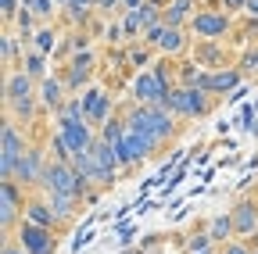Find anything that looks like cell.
<instances>
[{"mask_svg":"<svg viewBox=\"0 0 258 254\" xmlns=\"http://www.w3.org/2000/svg\"><path fill=\"white\" fill-rule=\"evenodd\" d=\"M244 11H247V15H254V18H258V0H247V8H244Z\"/></svg>","mask_w":258,"mask_h":254,"instance_id":"obj_38","label":"cell"},{"mask_svg":"<svg viewBox=\"0 0 258 254\" xmlns=\"http://www.w3.org/2000/svg\"><path fill=\"white\" fill-rule=\"evenodd\" d=\"M4 254H29L22 243H15V240H4Z\"/></svg>","mask_w":258,"mask_h":254,"instance_id":"obj_36","label":"cell"},{"mask_svg":"<svg viewBox=\"0 0 258 254\" xmlns=\"http://www.w3.org/2000/svg\"><path fill=\"white\" fill-rule=\"evenodd\" d=\"M83 111H86V122L93 125V129H101V125L115 115L111 93H104L101 86H86L83 90Z\"/></svg>","mask_w":258,"mask_h":254,"instance_id":"obj_10","label":"cell"},{"mask_svg":"<svg viewBox=\"0 0 258 254\" xmlns=\"http://www.w3.org/2000/svg\"><path fill=\"white\" fill-rule=\"evenodd\" d=\"M69 4H72V0H57V8H61V11H64V8H69Z\"/></svg>","mask_w":258,"mask_h":254,"instance_id":"obj_40","label":"cell"},{"mask_svg":"<svg viewBox=\"0 0 258 254\" xmlns=\"http://www.w3.org/2000/svg\"><path fill=\"white\" fill-rule=\"evenodd\" d=\"M230 29H233V18L230 11H222V8H201L198 15L190 18V33L198 36V40H226L230 36Z\"/></svg>","mask_w":258,"mask_h":254,"instance_id":"obj_7","label":"cell"},{"mask_svg":"<svg viewBox=\"0 0 258 254\" xmlns=\"http://www.w3.org/2000/svg\"><path fill=\"white\" fill-rule=\"evenodd\" d=\"M222 43L219 40H198V47H194V65H198V68H208V72H219V65H222ZM226 68V65H222Z\"/></svg>","mask_w":258,"mask_h":254,"instance_id":"obj_17","label":"cell"},{"mask_svg":"<svg viewBox=\"0 0 258 254\" xmlns=\"http://www.w3.org/2000/svg\"><path fill=\"white\" fill-rule=\"evenodd\" d=\"M230 215H233V226H237L240 240L258 236V197H237L233 208H230Z\"/></svg>","mask_w":258,"mask_h":254,"instance_id":"obj_14","label":"cell"},{"mask_svg":"<svg viewBox=\"0 0 258 254\" xmlns=\"http://www.w3.org/2000/svg\"><path fill=\"white\" fill-rule=\"evenodd\" d=\"M47 161H50V154H47L43 147H29L25 157L18 161V168H15V183H18L22 190L40 186V183H43V172H47Z\"/></svg>","mask_w":258,"mask_h":254,"instance_id":"obj_9","label":"cell"},{"mask_svg":"<svg viewBox=\"0 0 258 254\" xmlns=\"http://www.w3.org/2000/svg\"><path fill=\"white\" fill-rule=\"evenodd\" d=\"M205 254H219V250H205Z\"/></svg>","mask_w":258,"mask_h":254,"instance_id":"obj_42","label":"cell"},{"mask_svg":"<svg viewBox=\"0 0 258 254\" xmlns=\"http://www.w3.org/2000/svg\"><path fill=\"white\" fill-rule=\"evenodd\" d=\"M219 254H254L247 240H230L226 247H219Z\"/></svg>","mask_w":258,"mask_h":254,"instance_id":"obj_32","label":"cell"},{"mask_svg":"<svg viewBox=\"0 0 258 254\" xmlns=\"http://www.w3.org/2000/svg\"><path fill=\"white\" fill-rule=\"evenodd\" d=\"M93 65H97V54H93V50L72 54L69 61H64V72H61L64 86H69V90H83V86L93 79Z\"/></svg>","mask_w":258,"mask_h":254,"instance_id":"obj_11","label":"cell"},{"mask_svg":"<svg viewBox=\"0 0 258 254\" xmlns=\"http://www.w3.org/2000/svg\"><path fill=\"white\" fill-rule=\"evenodd\" d=\"M183 50H186V29H172V25H161L158 54H183Z\"/></svg>","mask_w":258,"mask_h":254,"instance_id":"obj_22","label":"cell"},{"mask_svg":"<svg viewBox=\"0 0 258 254\" xmlns=\"http://www.w3.org/2000/svg\"><path fill=\"white\" fill-rule=\"evenodd\" d=\"M240 72H254L258 75V47H247L244 54H240V65H237Z\"/></svg>","mask_w":258,"mask_h":254,"instance_id":"obj_30","label":"cell"},{"mask_svg":"<svg viewBox=\"0 0 258 254\" xmlns=\"http://www.w3.org/2000/svg\"><path fill=\"white\" fill-rule=\"evenodd\" d=\"M251 250H254V254H258V243H251Z\"/></svg>","mask_w":258,"mask_h":254,"instance_id":"obj_41","label":"cell"},{"mask_svg":"<svg viewBox=\"0 0 258 254\" xmlns=\"http://www.w3.org/2000/svg\"><path fill=\"white\" fill-rule=\"evenodd\" d=\"M104 40H108L111 47L125 40V33H122V22H108V29H104Z\"/></svg>","mask_w":258,"mask_h":254,"instance_id":"obj_33","label":"cell"},{"mask_svg":"<svg viewBox=\"0 0 258 254\" xmlns=\"http://www.w3.org/2000/svg\"><path fill=\"white\" fill-rule=\"evenodd\" d=\"M208 233H212V240H215V247H226L230 240H237V226H233V215L230 211H222V215H212L208 222Z\"/></svg>","mask_w":258,"mask_h":254,"instance_id":"obj_18","label":"cell"},{"mask_svg":"<svg viewBox=\"0 0 258 254\" xmlns=\"http://www.w3.org/2000/svg\"><path fill=\"white\" fill-rule=\"evenodd\" d=\"M22 8L36 15V22L50 25V18L57 15V0H22Z\"/></svg>","mask_w":258,"mask_h":254,"instance_id":"obj_27","label":"cell"},{"mask_svg":"<svg viewBox=\"0 0 258 254\" xmlns=\"http://www.w3.org/2000/svg\"><path fill=\"white\" fill-rule=\"evenodd\" d=\"M90 190H93V186L72 168V161H61V157H50V161H47L40 194H64V197H76V201L86 204V194H90Z\"/></svg>","mask_w":258,"mask_h":254,"instance_id":"obj_2","label":"cell"},{"mask_svg":"<svg viewBox=\"0 0 258 254\" xmlns=\"http://www.w3.org/2000/svg\"><path fill=\"white\" fill-rule=\"evenodd\" d=\"M118 254H144V247H125V250H118Z\"/></svg>","mask_w":258,"mask_h":254,"instance_id":"obj_39","label":"cell"},{"mask_svg":"<svg viewBox=\"0 0 258 254\" xmlns=\"http://www.w3.org/2000/svg\"><path fill=\"white\" fill-rule=\"evenodd\" d=\"M122 118H125V125H129V133L151 140L154 147L172 143L176 133H179L176 115L165 111V108H158V104H129V108L122 111Z\"/></svg>","mask_w":258,"mask_h":254,"instance_id":"obj_1","label":"cell"},{"mask_svg":"<svg viewBox=\"0 0 258 254\" xmlns=\"http://www.w3.org/2000/svg\"><path fill=\"white\" fill-rule=\"evenodd\" d=\"M64 93H69V86H64V79L61 75H47L40 86H36V97H40V108H47L50 115H57V108L69 101L64 97Z\"/></svg>","mask_w":258,"mask_h":254,"instance_id":"obj_15","label":"cell"},{"mask_svg":"<svg viewBox=\"0 0 258 254\" xmlns=\"http://www.w3.org/2000/svg\"><path fill=\"white\" fill-rule=\"evenodd\" d=\"M25 208H29L25 190L15 179H0V229H4V240H11L15 229L25 222Z\"/></svg>","mask_w":258,"mask_h":254,"instance_id":"obj_4","label":"cell"},{"mask_svg":"<svg viewBox=\"0 0 258 254\" xmlns=\"http://www.w3.org/2000/svg\"><path fill=\"white\" fill-rule=\"evenodd\" d=\"M25 222H32V226H43L50 233H61V222L54 215V208L47 204V197H29V208H25Z\"/></svg>","mask_w":258,"mask_h":254,"instance_id":"obj_16","label":"cell"},{"mask_svg":"<svg viewBox=\"0 0 258 254\" xmlns=\"http://www.w3.org/2000/svg\"><path fill=\"white\" fill-rule=\"evenodd\" d=\"M179 247H183V254H205V250H219V247H215V240H212V233H208V226H198L194 233H186Z\"/></svg>","mask_w":258,"mask_h":254,"instance_id":"obj_21","label":"cell"},{"mask_svg":"<svg viewBox=\"0 0 258 254\" xmlns=\"http://www.w3.org/2000/svg\"><path fill=\"white\" fill-rule=\"evenodd\" d=\"M240 68H233V65H226V68H219V72H208V93H233V90H240Z\"/></svg>","mask_w":258,"mask_h":254,"instance_id":"obj_19","label":"cell"},{"mask_svg":"<svg viewBox=\"0 0 258 254\" xmlns=\"http://www.w3.org/2000/svg\"><path fill=\"white\" fill-rule=\"evenodd\" d=\"M57 122V136L69 143V150L72 154H83V150H90L93 143H97V129L86 122V118H54Z\"/></svg>","mask_w":258,"mask_h":254,"instance_id":"obj_8","label":"cell"},{"mask_svg":"<svg viewBox=\"0 0 258 254\" xmlns=\"http://www.w3.org/2000/svg\"><path fill=\"white\" fill-rule=\"evenodd\" d=\"M29 47L50 57V54L57 50V29H54V25H40V29H36V36H32V43H29Z\"/></svg>","mask_w":258,"mask_h":254,"instance_id":"obj_25","label":"cell"},{"mask_svg":"<svg viewBox=\"0 0 258 254\" xmlns=\"http://www.w3.org/2000/svg\"><path fill=\"white\" fill-rule=\"evenodd\" d=\"M22 72L29 75V79H36V82H43L50 72H47V54H40V50H29L25 57H22Z\"/></svg>","mask_w":258,"mask_h":254,"instance_id":"obj_24","label":"cell"},{"mask_svg":"<svg viewBox=\"0 0 258 254\" xmlns=\"http://www.w3.org/2000/svg\"><path fill=\"white\" fill-rule=\"evenodd\" d=\"M25 150L29 143L15 125V118H4V125H0V179H15V168L25 157Z\"/></svg>","mask_w":258,"mask_h":254,"instance_id":"obj_6","label":"cell"},{"mask_svg":"<svg viewBox=\"0 0 258 254\" xmlns=\"http://www.w3.org/2000/svg\"><path fill=\"white\" fill-rule=\"evenodd\" d=\"M18 243L29 254H54L57 250V233H50L43 226H32V222H22L18 226Z\"/></svg>","mask_w":258,"mask_h":254,"instance_id":"obj_12","label":"cell"},{"mask_svg":"<svg viewBox=\"0 0 258 254\" xmlns=\"http://www.w3.org/2000/svg\"><path fill=\"white\" fill-rule=\"evenodd\" d=\"M54 118H86V111H83V97H69V101L57 108Z\"/></svg>","mask_w":258,"mask_h":254,"instance_id":"obj_29","label":"cell"},{"mask_svg":"<svg viewBox=\"0 0 258 254\" xmlns=\"http://www.w3.org/2000/svg\"><path fill=\"white\" fill-rule=\"evenodd\" d=\"M151 54H158V50H151L147 43H133V47H129V65H133V68H147V61H151Z\"/></svg>","mask_w":258,"mask_h":254,"instance_id":"obj_28","label":"cell"},{"mask_svg":"<svg viewBox=\"0 0 258 254\" xmlns=\"http://www.w3.org/2000/svg\"><path fill=\"white\" fill-rule=\"evenodd\" d=\"M244 8H247V0H222V11H230V15L233 11H244Z\"/></svg>","mask_w":258,"mask_h":254,"instance_id":"obj_35","label":"cell"},{"mask_svg":"<svg viewBox=\"0 0 258 254\" xmlns=\"http://www.w3.org/2000/svg\"><path fill=\"white\" fill-rule=\"evenodd\" d=\"M36 79H29L22 68L18 72H4V108H15V104H25L36 97Z\"/></svg>","mask_w":258,"mask_h":254,"instance_id":"obj_13","label":"cell"},{"mask_svg":"<svg viewBox=\"0 0 258 254\" xmlns=\"http://www.w3.org/2000/svg\"><path fill=\"white\" fill-rule=\"evenodd\" d=\"M165 111H172L176 118H190V122H198L212 111V93L198 90V86H176L169 93V101H165Z\"/></svg>","mask_w":258,"mask_h":254,"instance_id":"obj_5","label":"cell"},{"mask_svg":"<svg viewBox=\"0 0 258 254\" xmlns=\"http://www.w3.org/2000/svg\"><path fill=\"white\" fill-rule=\"evenodd\" d=\"M179 82H172V68L158 65V68H144L133 75V104H158L165 108L169 93L176 90Z\"/></svg>","mask_w":258,"mask_h":254,"instance_id":"obj_3","label":"cell"},{"mask_svg":"<svg viewBox=\"0 0 258 254\" xmlns=\"http://www.w3.org/2000/svg\"><path fill=\"white\" fill-rule=\"evenodd\" d=\"M43 197H47V204L54 208V215H57V222H61V229L83 211V201H76V197H64V194H43Z\"/></svg>","mask_w":258,"mask_h":254,"instance_id":"obj_20","label":"cell"},{"mask_svg":"<svg viewBox=\"0 0 258 254\" xmlns=\"http://www.w3.org/2000/svg\"><path fill=\"white\" fill-rule=\"evenodd\" d=\"M0 57H4V72H15V65H22V57H25L11 29H4V36H0Z\"/></svg>","mask_w":258,"mask_h":254,"instance_id":"obj_23","label":"cell"},{"mask_svg":"<svg viewBox=\"0 0 258 254\" xmlns=\"http://www.w3.org/2000/svg\"><path fill=\"white\" fill-rule=\"evenodd\" d=\"M0 8H4V25L11 29V25L18 22V15H22V8H18V0H0Z\"/></svg>","mask_w":258,"mask_h":254,"instance_id":"obj_31","label":"cell"},{"mask_svg":"<svg viewBox=\"0 0 258 254\" xmlns=\"http://www.w3.org/2000/svg\"><path fill=\"white\" fill-rule=\"evenodd\" d=\"M133 236H137V229H133V226H122V229H118V243H122V250L133 243Z\"/></svg>","mask_w":258,"mask_h":254,"instance_id":"obj_34","label":"cell"},{"mask_svg":"<svg viewBox=\"0 0 258 254\" xmlns=\"http://www.w3.org/2000/svg\"><path fill=\"white\" fill-rule=\"evenodd\" d=\"M147 0H122V11H140Z\"/></svg>","mask_w":258,"mask_h":254,"instance_id":"obj_37","label":"cell"},{"mask_svg":"<svg viewBox=\"0 0 258 254\" xmlns=\"http://www.w3.org/2000/svg\"><path fill=\"white\" fill-rule=\"evenodd\" d=\"M125 133H129V125H125V118L122 115H111L101 129H97V136L101 140H108V143H118V140H125Z\"/></svg>","mask_w":258,"mask_h":254,"instance_id":"obj_26","label":"cell"}]
</instances>
